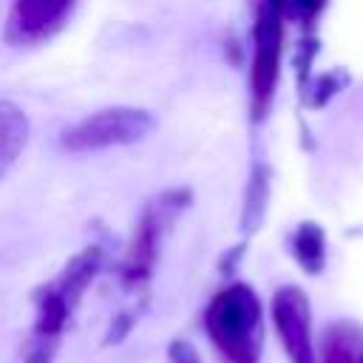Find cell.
<instances>
[{
  "label": "cell",
  "instance_id": "cell-1",
  "mask_svg": "<svg viewBox=\"0 0 363 363\" xmlns=\"http://www.w3.org/2000/svg\"><path fill=\"white\" fill-rule=\"evenodd\" d=\"M204 332L224 363H261L264 306L250 284L233 281L204 309Z\"/></svg>",
  "mask_w": 363,
  "mask_h": 363
},
{
  "label": "cell",
  "instance_id": "cell-2",
  "mask_svg": "<svg viewBox=\"0 0 363 363\" xmlns=\"http://www.w3.org/2000/svg\"><path fill=\"white\" fill-rule=\"evenodd\" d=\"M153 128H156V119L147 111L116 105V108H102L79 119L77 125L65 128L60 145L68 153H96L108 147L136 145L145 136H150Z\"/></svg>",
  "mask_w": 363,
  "mask_h": 363
},
{
  "label": "cell",
  "instance_id": "cell-3",
  "mask_svg": "<svg viewBox=\"0 0 363 363\" xmlns=\"http://www.w3.org/2000/svg\"><path fill=\"white\" fill-rule=\"evenodd\" d=\"M286 0H261L255 26H252V65H250V96L252 113L261 119L275 96L281 74V48H284V17Z\"/></svg>",
  "mask_w": 363,
  "mask_h": 363
},
{
  "label": "cell",
  "instance_id": "cell-4",
  "mask_svg": "<svg viewBox=\"0 0 363 363\" xmlns=\"http://www.w3.org/2000/svg\"><path fill=\"white\" fill-rule=\"evenodd\" d=\"M187 199H190L187 190H170L145 207V213L133 230L130 247L125 252V261H122V284L128 289H139L153 275V267L159 261L162 235L173 224V218L187 207Z\"/></svg>",
  "mask_w": 363,
  "mask_h": 363
},
{
  "label": "cell",
  "instance_id": "cell-5",
  "mask_svg": "<svg viewBox=\"0 0 363 363\" xmlns=\"http://www.w3.org/2000/svg\"><path fill=\"white\" fill-rule=\"evenodd\" d=\"M272 326L289 363H318V346L312 332V306L301 286L284 284L272 292Z\"/></svg>",
  "mask_w": 363,
  "mask_h": 363
},
{
  "label": "cell",
  "instance_id": "cell-6",
  "mask_svg": "<svg viewBox=\"0 0 363 363\" xmlns=\"http://www.w3.org/2000/svg\"><path fill=\"white\" fill-rule=\"evenodd\" d=\"M74 0H14L9 11L6 37L9 43L28 45L48 40L68 17Z\"/></svg>",
  "mask_w": 363,
  "mask_h": 363
},
{
  "label": "cell",
  "instance_id": "cell-7",
  "mask_svg": "<svg viewBox=\"0 0 363 363\" xmlns=\"http://www.w3.org/2000/svg\"><path fill=\"white\" fill-rule=\"evenodd\" d=\"M102 261H105V255H102L99 247H85L82 252H77V255L65 264V269H62L51 284L57 286V292H60L71 306H77L79 298L85 295V289L91 286V281L99 275Z\"/></svg>",
  "mask_w": 363,
  "mask_h": 363
},
{
  "label": "cell",
  "instance_id": "cell-8",
  "mask_svg": "<svg viewBox=\"0 0 363 363\" xmlns=\"http://www.w3.org/2000/svg\"><path fill=\"white\" fill-rule=\"evenodd\" d=\"M28 116L20 105L11 99H0V182L20 159L26 142H28Z\"/></svg>",
  "mask_w": 363,
  "mask_h": 363
},
{
  "label": "cell",
  "instance_id": "cell-9",
  "mask_svg": "<svg viewBox=\"0 0 363 363\" xmlns=\"http://www.w3.org/2000/svg\"><path fill=\"white\" fill-rule=\"evenodd\" d=\"M74 306L57 292L54 284H45L34 292V332L37 337H48V340H60L62 329L71 320Z\"/></svg>",
  "mask_w": 363,
  "mask_h": 363
},
{
  "label": "cell",
  "instance_id": "cell-10",
  "mask_svg": "<svg viewBox=\"0 0 363 363\" xmlns=\"http://www.w3.org/2000/svg\"><path fill=\"white\" fill-rule=\"evenodd\" d=\"M292 258L306 275H320L326 269V233L315 221H301L289 238Z\"/></svg>",
  "mask_w": 363,
  "mask_h": 363
},
{
  "label": "cell",
  "instance_id": "cell-11",
  "mask_svg": "<svg viewBox=\"0 0 363 363\" xmlns=\"http://www.w3.org/2000/svg\"><path fill=\"white\" fill-rule=\"evenodd\" d=\"M360 349H363L360 326H354L349 320H335L323 332V340L318 349V363H357Z\"/></svg>",
  "mask_w": 363,
  "mask_h": 363
},
{
  "label": "cell",
  "instance_id": "cell-12",
  "mask_svg": "<svg viewBox=\"0 0 363 363\" xmlns=\"http://www.w3.org/2000/svg\"><path fill=\"white\" fill-rule=\"evenodd\" d=\"M267 201H269V170L264 164H255L250 184H247V196H244V210H241V230L247 235H252L264 216H267Z\"/></svg>",
  "mask_w": 363,
  "mask_h": 363
},
{
  "label": "cell",
  "instance_id": "cell-13",
  "mask_svg": "<svg viewBox=\"0 0 363 363\" xmlns=\"http://www.w3.org/2000/svg\"><path fill=\"white\" fill-rule=\"evenodd\" d=\"M57 346H60V340L31 335V340L26 343V352H23V363H54Z\"/></svg>",
  "mask_w": 363,
  "mask_h": 363
},
{
  "label": "cell",
  "instance_id": "cell-14",
  "mask_svg": "<svg viewBox=\"0 0 363 363\" xmlns=\"http://www.w3.org/2000/svg\"><path fill=\"white\" fill-rule=\"evenodd\" d=\"M136 320H139V312H133V309H122V312H116L113 320H111V326H108L105 346H116V343H122V340L130 335V329L136 326Z\"/></svg>",
  "mask_w": 363,
  "mask_h": 363
},
{
  "label": "cell",
  "instance_id": "cell-15",
  "mask_svg": "<svg viewBox=\"0 0 363 363\" xmlns=\"http://www.w3.org/2000/svg\"><path fill=\"white\" fill-rule=\"evenodd\" d=\"M167 363H201V354L187 337H173L167 346Z\"/></svg>",
  "mask_w": 363,
  "mask_h": 363
},
{
  "label": "cell",
  "instance_id": "cell-16",
  "mask_svg": "<svg viewBox=\"0 0 363 363\" xmlns=\"http://www.w3.org/2000/svg\"><path fill=\"white\" fill-rule=\"evenodd\" d=\"M286 3H289V9H292L298 17H303L306 23H312V20L326 9L329 0H286Z\"/></svg>",
  "mask_w": 363,
  "mask_h": 363
},
{
  "label": "cell",
  "instance_id": "cell-17",
  "mask_svg": "<svg viewBox=\"0 0 363 363\" xmlns=\"http://www.w3.org/2000/svg\"><path fill=\"white\" fill-rule=\"evenodd\" d=\"M241 250H244V247H235L230 255H224V258H221V272H224V275H230V272L235 269V261L241 258Z\"/></svg>",
  "mask_w": 363,
  "mask_h": 363
},
{
  "label": "cell",
  "instance_id": "cell-18",
  "mask_svg": "<svg viewBox=\"0 0 363 363\" xmlns=\"http://www.w3.org/2000/svg\"><path fill=\"white\" fill-rule=\"evenodd\" d=\"M357 363H363V349H360V354H357Z\"/></svg>",
  "mask_w": 363,
  "mask_h": 363
}]
</instances>
